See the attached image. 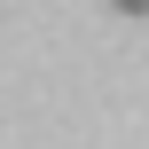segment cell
<instances>
[{
  "mask_svg": "<svg viewBox=\"0 0 149 149\" xmlns=\"http://www.w3.org/2000/svg\"><path fill=\"white\" fill-rule=\"evenodd\" d=\"M110 8H118V16H149V0H110Z\"/></svg>",
  "mask_w": 149,
  "mask_h": 149,
  "instance_id": "cell-1",
  "label": "cell"
}]
</instances>
